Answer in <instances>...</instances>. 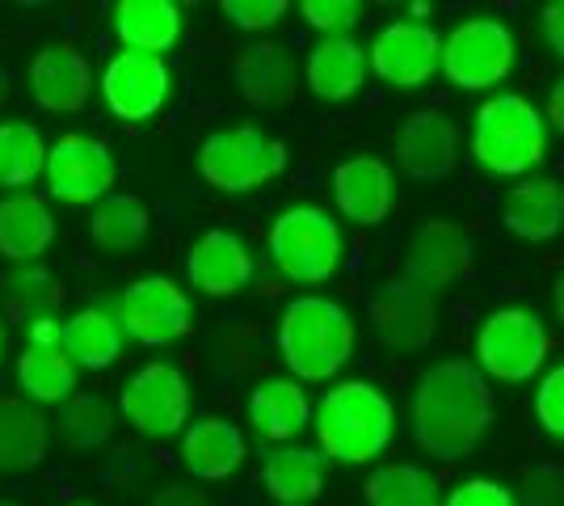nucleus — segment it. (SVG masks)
Listing matches in <instances>:
<instances>
[{
    "label": "nucleus",
    "mask_w": 564,
    "mask_h": 506,
    "mask_svg": "<svg viewBox=\"0 0 564 506\" xmlns=\"http://www.w3.org/2000/svg\"><path fill=\"white\" fill-rule=\"evenodd\" d=\"M253 274H258V262H253L249 245L228 228L203 233L186 258L189 288H198L203 295H236L253 283Z\"/></svg>",
    "instance_id": "obj_19"
},
{
    "label": "nucleus",
    "mask_w": 564,
    "mask_h": 506,
    "mask_svg": "<svg viewBox=\"0 0 564 506\" xmlns=\"http://www.w3.org/2000/svg\"><path fill=\"white\" fill-rule=\"evenodd\" d=\"M249 422L261 439L270 443H286L304 431L312 422V406H307V392L300 380H282V376H270L253 388L249 397Z\"/></svg>",
    "instance_id": "obj_27"
},
{
    "label": "nucleus",
    "mask_w": 564,
    "mask_h": 506,
    "mask_svg": "<svg viewBox=\"0 0 564 506\" xmlns=\"http://www.w3.org/2000/svg\"><path fill=\"white\" fill-rule=\"evenodd\" d=\"M543 119H547V127H556L564 136V76L552 85V94H547V106H543Z\"/></svg>",
    "instance_id": "obj_44"
},
{
    "label": "nucleus",
    "mask_w": 564,
    "mask_h": 506,
    "mask_svg": "<svg viewBox=\"0 0 564 506\" xmlns=\"http://www.w3.org/2000/svg\"><path fill=\"white\" fill-rule=\"evenodd\" d=\"M115 34L122 51H143V55L165 60V51H173L182 39V4H173V0H118Z\"/></svg>",
    "instance_id": "obj_25"
},
{
    "label": "nucleus",
    "mask_w": 564,
    "mask_h": 506,
    "mask_svg": "<svg viewBox=\"0 0 564 506\" xmlns=\"http://www.w3.org/2000/svg\"><path fill=\"white\" fill-rule=\"evenodd\" d=\"M122 325L106 304H89L80 313H72L64 321V351L76 367H89V372H106L115 367L122 355Z\"/></svg>",
    "instance_id": "obj_28"
},
{
    "label": "nucleus",
    "mask_w": 564,
    "mask_h": 506,
    "mask_svg": "<svg viewBox=\"0 0 564 506\" xmlns=\"http://www.w3.org/2000/svg\"><path fill=\"white\" fill-rule=\"evenodd\" d=\"M471 266V237L464 224L455 219H430L413 233L409 254H404V274L413 288L443 295L447 288H455Z\"/></svg>",
    "instance_id": "obj_14"
},
{
    "label": "nucleus",
    "mask_w": 564,
    "mask_h": 506,
    "mask_svg": "<svg viewBox=\"0 0 564 506\" xmlns=\"http://www.w3.org/2000/svg\"><path fill=\"white\" fill-rule=\"evenodd\" d=\"M59 434H64V443L76 448V452H94L101 443H110V434H115V410L101 397H94V392H76V397L64 401Z\"/></svg>",
    "instance_id": "obj_35"
},
{
    "label": "nucleus",
    "mask_w": 564,
    "mask_h": 506,
    "mask_svg": "<svg viewBox=\"0 0 564 506\" xmlns=\"http://www.w3.org/2000/svg\"><path fill=\"white\" fill-rule=\"evenodd\" d=\"M18 385H22L25 401H34V406L68 401L76 388V363L68 359L64 346H25L18 355Z\"/></svg>",
    "instance_id": "obj_30"
},
{
    "label": "nucleus",
    "mask_w": 564,
    "mask_h": 506,
    "mask_svg": "<svg viewBox=\"0 0 564 506\" xmlns=\"http://www.w3.org/2000/svg\"><path fill=\"white\" fill-rule=\"evenodd\" d=\"M443 506H518L514 489H506V485L497 482H485V477H471V482L455 485Z\"/></svg>",
    "instance_id": "obj_39"
},
{
    "label": "nucleus",
    "mask_w": 564,
    "mask_h": 506,
    "mask_svg": "<svg viewBox=\"0 0 564 506\" xmlns=\"http://www.w3.org/2000/svg\"><path fill=\"white\" fill-rule=\"evenodd\" d=\"M367 506H438V485L417 464H383L367 485Z\"/></svg>",
    "instance_id": "obj_34"
},
{
    "label": "nucleus",
    "mask_w": 564,
    "mask_h": 506,
    "mask_svg": "<svg viewBox=\"0 0 564 506\" xmlns=\"http://www.w3.org/2000/svg\"><path fill=\"white\" fill-rule=\"evenodd\" d=\"M514 55L518 43L506 22L464 18L459 25H451L447 39H443L438 73L464 94H485V89H494L514 73Z\"/></svg>",
    "instance_id": "obj_7"
},
{
    "label": "nucleus",
    "mask_w": 564,
    "mask_h": 506,
    "mask_svg": "<svg viewBox=\"0 0 564 506\" xmlns=\"http://www.w3.org/2000/svg\"><path fill=\"white\" fill-rule=\"evenodd\" d=\"M0 506H18V503H0Z\"/></svg>",
    "instance_id": "obj_48"
},
{
    "label": "nucleus",
    "mask_w": 564,
    "mask_h": 506,
    "mask_svg": "<svg viewBox=\"0 0 564 506\" xmlns=\"http://www.w3.org/2000/svg\"><path fill=\"white\" fill-rule=\"evenodd\" d=\"M265 249H270V262L282 279L316 288V283H329L337 274V266L346 258V237L325 207L307 203V207L279 212V219L265 233Z\"/></svg>",
    "instance_id": "obj_5"
},
{
    "label": "nucleus",
    "mask_w": 564,
    "mask_h": 506,
    "mask_svg": "<svg viewBox=\"0 0 564 506\" xmlns=\"http://www.w3.org/2000/svg\"><path fill=\"white\" fill-rule=\"evenodd\" d=\"M438 60H443V39L430 22H413V18H400L388 22L371 39V55H367V68L388 85V89H422L438 73Z\"/></svg>",
    "instance_id": "obj_12"
},
{
    "label": "nucleus",
    "mask_w": 564,
    "mask_h": 506,
    "mask_svg": "<svg viewBox=\"0 0 564 506\" xmlns=\"http://www.w3.org/2000/svg\"><path fill=\"white\" fill-rule=\"evenodd\" d=\"M148 207L135 194H106L89 216V237H94L106 254H131L135 245L148 237Z\"/></svg>",
    "instance_id": "obj_31"
},
{
    "label": "nucleus",
    "mask_w": 564,
    "mask_h": 506,
    "mask_svg": "<svg viewBox=\"0 0 564 506\" xmlns=\"http://www.w3.org/2000/svg\"><path fill=\"white\" fill-rule=\"evenodd\" d=\"M118 325L140 346L156 351V346H173L189 334L194 309H189V295L169 274H143L118 295Z\"/></svg>",
    "instance_id": "obj_10"
},
{
    "label": "nucleus",
    "mask_w": 564,
    "mask_h": 506,
    "mask_svg": "<svg viewBox=\"0 0 564 506\" xmlns=\"http://www.w3.org/2000/svg\"><path fill=\"white\" fill-rule=\"evenodd\" d=\"M47 191L51 198L68 203V207H89L101 203L106 194H115L118 165L110 148L85 136V131H68L47 148Z\"/></svg>",
    "instance_id": "obj_11"
},
{
    "label": "nucleus",
    "mask_w": 564,
    "mask_h": 506,
    "mask_svg": "<svg viewBox=\"0 0 564 506\" xmlns=\"http://www.w3.org/2000/svg\"><path fill=\"white\" fill-rule=\"evenodd\" d=\"M25 89L39 110L47 115H76L94 97V68L89 60L68 43L43 47L25 68Z\"/></svg>",
    "instance_id": "obj_16"
},
{
    "label": "nucleus",
    "mask_w": 564,
    "mask_h": 506,
    "mask_svg": "<svg viewBox=\"0 0 564 506\" xmlns=\"http://www.w3.org/2000/svg\"><path fill=\"white\" fill-rule=\"evenodd\" d=\"M564 498V469L561 464H540L527 477V506H561Z\"/></svg>",
    "instance_id": "obj_40"
},
{
    "label": "nucleus",
    "mask_w": 564,
    "mask_h": 506,
    "mask_svg": "<svg viewBox=\"0 0 564 506\" xmlns=\"http://www.w3.org/2000/svg\"><path fill=\"white\" fill-rule=\"evenodd\" d=\"M552 313H556V321L564 325V270L556 274V283H552Z\"/></svg>",
    "instance_id": "obj_45"
},
{
    "label": "nucleus",
    "mask_w": 564,
    "mask_h": 506,
    "mask_svg": "<svg viewBox=\"0 0 564 506\" xmlns=\"http://www.w3.org/2000/svg\"><path fill=\"white\" fill-rule=\"evenodd\" d=\"M173 73L161 55L143 51H115L101 73V101L122 122H148L165 110Z\"/></svg>",
    "instance_id": "obj_13"
},
{
    "label": "nucleus",
    "mask_w": 564,
    "mask_h": 506,
    "mask_svg": "<svg viewBox=\"0 0 564 506\" xmlns=\"http://www.w3.org/2000/svg\"><path fill=\"white\" fill-rule=\"evenodd\" d=\"M371 334H376L379 346L400 351V355L425 351L434 342V334H438V304H434V295L413 288L409 279H392L371 300Z\"/></svg>",
    "instance_id": "obj_15"
},
{
    "label": "nucleus",
    "mask_w": 564,
    "mask_h": 506,
    "mask_svg": "<svg viewBox=\"0 0 564 506\" xmlns=\"http://www.w3.org/2000/svg\"><path fill=\"white\" fill-rule=\"evenodd\" d=\"M9 85H13V76H9V68H0V106L9 101Z\"/></svg>",
    "instance_id": "obj_46"
},
{
    "label": "nucleus",
    "mask_w": 564,
    "mask_h": 506,
    "mask_svg": "<svg viewBox=\"0 0 564 506\" xmlns=\"http://www.w3.org/2000/svg\"><path fill=\"white\" fill-rule=\"evenodd\" d=\"M304 80L321 101H350L367 80V47H358L350 34L321 39L307 51Z\"/></svg>",
    "instance_id": "obj_24"
},
{
    "label": "nucleus",
    "mask_w": 564,
    "mask_h": 506,
    "mask_svg": "<svg viewBox=\"0 0 564 506\" xmlns=\"http://www.w3.org/2000/svg\"><path fill=\"white\" fill-rule=\"evenodd\" d=\"M552 337L531 309H497L476 330V367L506 385H527L540 376Z\"/></svg>",
    "instance_id": "obj_8"
},
{
    "label": "nucleus",
    "mask_w": 564,
    "mask_h": 506,
    "mask_svg": "<svg viewBox=\"0 0 564 506\" xmlns=\"http://www.w3.org/2000/svg\"><path fill=\"white\" fill-rule=\"evenodd\" d=\"M224 9V18L236 25V30H249V34H258V30H270V25H279L286 18V0H224L219 4Z\"/></svg>",
    "instance_id": "obj_37"
},
{
    "label": "nucleus",
    "mask_w": 564,
    "mask_h": 506,
    "mask_svg": "<svg viewBox=\"0 0 564 506\" xmlns=\"http://www.w3.org/2000/svg\"><path fill=\"white\" fill-rule=\"evenodd\" d=\"M261 489L282 506L316 503L325 489V456L307 448H282L261 464Z\"/></svg>",
    "instance_id": "obj_29"
},
{
    "label": "nucleus",
    "mask_w": 564,
    "mask_h": 506,
    "mask_svg": "<svg viewBox=\"0 0 564 506\" xmlns=\"http://www.w3.org/2000/svg\"><path fill=\"white\" fill-rule=\"evenodd\" d=\"M25 346H64V321L59 316L25 321Z\"/></svg>",
    "instance_id": "obj_41"
},
{
    "label": "nucleus",
    "mask_w": 564,
    "mask_h": 506,
    "mask_svg": "<svg viewBox=\"0 0 564 506\" xmlns=\"http://www.w3.org/2000/svg\"><path fill=\"white\" fill-rule=\"evenodd\" d=\"M397 161L417 182H443L459 165V127L443 110H413L397 131Z\"/></svg>",
    "instance_id": "obj_17"
},
{
    "label": "nucleus",
    "mask_w": 564,
    "mask_h": 506,
    "mask_svg": "<svg viewBox=\"0 0 564 506\" xmlns=\"http://www.w3.org/2000/svg\"><path fill=\"white\" fill-rule=\"evenodd\" d=\"M279 355L300 385L333 380L354 355V321L329 295H295L279 316Z\"/></svg>",
    "instance_id": "obj_3"
},
{
    "label": "nucleus",
    "mask_w": 564,
    "mask_h": 506,
    "mask_svg": "<svg viewBox=\"0 0 564 506\" xmlns=\"http://www.w3.org/2000/svg\"><path fill=\"white\" fill-rule=\"evenodd\" d=\"M312 427L321 439V456L341 464H371L388 452L397 434V410L379 385L346 380L321 397Z\"/></svg>",
    "instance_id": "obj_2"
},
{
    "label": "nucleus",
    "mask_w": 564,
    "mask_h": 506,
    "mask_svg": "<svg viewBox=\"0 0 564 506\" xmlns=\"http://www.w3.org/2000/svg\"><path fill=\"white\" fill-rule=\"evenodd\" d=\"M4 304H9V313L13 316H25V321H39V316H55V309L64 304V283L51 274L47 266L39 262H25V266H13L9 274H4Z\"/></svg>",
    "instance_id": "obj_33"
},
{
    "label": "nucleus",
    "mask_w": 564,
    "mask_h": 506,
    "mask_svg": "<svg viewBox=\"0 0 564 506\" xmlns=\"http://www.w3.org/2000/svg\"><path fill=\"white\" fill-rule=\"evenodd\" d=\"M494 427V388L468 359H438L413 388V439L425 456L464 460Z\"/></svg>",
    "instance_id": "obj_1"
},
{
    "label": "nucleus",
    "mask_w": 564,
    "mask_h": 506,
    "mask_svg": "<svg viewBox=\"0 0 564 506\" xmlns=\"http://www.w3.org/2000/svg\"><path fill=\"white\" fill-rule=\"evenodd\" d=\"M118 413L148 439H169L186 431L189 385L173 363H143L118 388Z\"/></svg>",
    "instance_id": "obj_9"
},
{
    "label": "nucleus",
    "mask_w": 564,
    "mask_h": 506,
    "mask_svg": "<svg viewBox=\"0 0 564 506\" xmlns=\"http://www.w3.org/2000/svg\"><path fill=\"white\" fill-rule=\"evenodd\" d=\"M236 94L245 97L258 110H274L286 106L291 97L300 94V60L295 51L282 43H253L236 55Z\"/></svg>",
    "instance_id": "obj_20"
},
{
    "label": "nucleus",
    "mask_w": 564,
    "mask_h": 506,
    "mask_svg": "<svg viewBox=\"0 0 564 506\" xmlns=\"http://www.w3.org/2000/svg\"><path fill=\"white\" fill-rule=\"evenodd\" d=\"M152 506H207V498L198 489H189V485H169L152 498Z\"/></svg>",
    "instance_id": "obj_43"
},
{
    "label": "nucleus",
    "mask_w": 564,
    "mask_h": 506,
    "mask_svg": "<svg viewBox=\"0 0 564 506\" xmlns=\"http://www.w3.org/2000/svg\"><path fill=\"white\" fill-rule=\"evenodd\" d=\"M540 25H543V39H547V47H552L564 60V0H552V4L543 9Z\"/></svg>",
    "instance_id": "obj_42"
},
{
    "label": "nucleus",
    "mask_w": 564,
    "mask_h": 506,
    "mask_svg": "<svg viewBox=\"0 0 564 506\" xmlns=\"http://www.w3.org/2000/svg\"><path fill=\"white\" fill-rule=\"evenodd\" d=\"M51 448V422L25 397H0V469L18 473L34 469L47 460Z\"/></svg>",
    "instance_id": "obj_26"
},
{
    "label": "nucleus",
    "mask_w": 564,
    "mask_h": 506,
    "mask_svg": "<svg viewBox=\"0 0 564 506\" xmlns=\"http://www.w3.org/2000/svg\"><path fill=\"white\" fill-rule=\"evenodd\" d=\"M0 363H4V325H0Z\"/></svg>",
    "instance_id": "obj_47"
},
{
    "label": "nucleus",
    "mask_w": 564,
    "mask_h": 506,
    "mask_svg": "<svg viewBox=\"0 0 564 506\" xmlns=\"http://www.w3.org/2000/svg\"><path fill=\"white\" fill-rule=\"evenodd\" d=\"M245 456H249L245 434L236 431V422L228 418H198L186 427L182 464L189 469L194 482H228L245 464Z\"/></svg>",
    "instance_id": "obj_22"
},
{
    "label": "nucleus",
    "mask_w": 564,
    "mask_h": 506,
    "mask_svg": "<svg viewBox=\"0 0 564 506\" xmlns=\"http://www.w3.org/2000/svg\"><path fill=\"white\" fill-rule=\"evenodd\" d=\"M47 169V140L34 122H0V186H30Z\"/></svg>",
    "instance_id": "obj_32"
},
{
    "label": "nucleus",
    "mask_w": 564,
    "mask_h": 506,
    "mask_svg": "<svg viewBox=\"0 0 564 506\" xmlns=\"http://www.w3.org/2000/svg\"><path fill=\"white\" fill-rule=\"evenodd\" d=\"M286 169V144L261 127H219L198 144V173L203 182L224 194H249L274 182Z\"/></svg>",
    "instance_id": "obj_6"
},
{
    "label": "nucleus",
    "mask_w": 564,
    "mask_h": 506,
    "mask_svg": "<svg viewBox=\"0 0 564 506\" xmlns=\"http://www.w3.org/2000/svg\"><path fill=\"white\" fill-rule=\"evenodd\" d=\"M535 422L552 439H564V363L552 367L535 388Z\"/></svg>",
    "instance_id": "obj_38"
},
{
    "label": "nucleus",
    "mask_w": 564,
    "mask_h": 506,
    "mask_svg": "<svg viewBox=\"0 0 564 506\" xmlns=\"http://www.w3.org/2000/svg\"><path fill=\"white\" fill-rule=\"evenodd\" d=\"M501 224L518 241H552L564 228V186L552 177H527L501 198Z\"/></svg>",
    "instance_id": "obj_21"
},
{
    "label": "nucleus",
    "mask_w": 564,
    "mask_h": 506,
    "mask_svg": "<svg viewBox=\"0 0 564 506\" xmlns=\"http://www.w3.org/2000/svg\"><path fill=\"white\" fill-rule=\"evenodd\" d=\"M55 241V216L39 194L0 198V258L13 266L39 262Z\"/></svg>",
    "instance_id": "obj_23"
},
{
    "label": "nucleus",
    "mask_w": 564,
    "mask_h": 506,
    "mask_svg": "<svg viewBox=\"0 0 564 506\" xmlns=\"http://www.w3.org/2000/svg\"><path fill=\"white\" fill-rule=\"evenodd\" d=\"M547 157V119L522 94L489 97L471 119V161L494 177H522Z\"/></svg>",
    "instance_id": "obj_4"
},
{
    "label": "nucleus",
    "mask_w": 564,
    "mask_h": 506,
    "mask_svg": "<svg viewBox=\"0 0 564 506\" xmlns=\"http://www.w3.org/2000/svg\"><path fill=\"white\" fill-rule=\"evenodd\" d=\"M333 203L337 212L358 224V228H376L392 216V198H397V182L392 169L383 165L379 157H350L333 169L329 177Z\"/></svg>",
    "instance_id": "obj_18"
},
{
    "label": "nucleus",
    "mask_w": 564,
    "mask_h": 506,
    "mask_svg": "<svg viewBox=\"0 0 564 506\" xmlns=\"http://www.w3.org/2000/svg\"><path fill=\"white\" fill-rule=\"evenodd\" d=\"M300 13L321 39H341V34H350L354 25L362 22V4L358 0H304Z\"/></svg>",
    "instance_id": "obj_36"
}]
</instances>
